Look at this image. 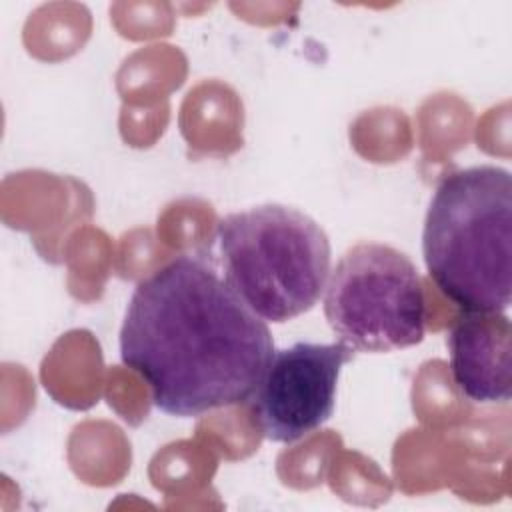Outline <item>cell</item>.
<instances>
[{"instance_id":"4","label":"cell","mask_w":512,"mask_h":512,"mask_svg":"<svg viewBox=\"0 0 512 512\" xmlns=\"http://www.w3.org/2000/svg\"><path fill=\"white\" fill-rule=\"evenodd\" d=\"M324 316L340 342L390 352L422 342L426 298L412 260L378 242L348 248L328 276Z\"/></svg>"},{"instance_id":"5","label":"cell","mask_w":512,"mask_h":512,"mask_svg":"<svg viewBox=\"0 0 512 512\" xmlns=\"http://www.w3.org/2000/svg\"><path fill=\"white\" fill-rule=\"evenodd\" d=\"M344 342H296L274 350L250 396L254 426L272 442L292 444L318 430L334 412L342 368L354 358Z\"/></svg>"},{"instance_id":"6","label":"cell","mask_w":512,"mask_h":512,"mask_svg":"<svg viewBox=\"0 0 512 512\" xmlns=\"http://www.w3.org/2000/svg\"><path fill=\"white\" fill-rule=\"evenodd\" d=\"M510 320L504 312H464L448 334L450 370L462 396L480 404L508 402L512 394Z\"/></svg>"},{"instance_id":"3","label":"cell","mask_w":512,"mask_h":512,"mask_svg":"<svg viewBox=\"0 0 512 512\" xmlns=\"http://www.w3.org/2000/svg\"><path fill=\"white\" fill-rule=\"evenodd\" d=\"M224 280L266 322H288L320 300L330 240L308 214L260 204L226 214L216 228Z\"/></svg>"},{"instance_id":"2","label":"cell","mask_w":512,"mask_h":512,"mask_svg":"<svg viewBox=\"0 0 512 512\" xmlns=\"http://www.w3.org/2000/svg\"><path fill=\"white\" fill-rule=\"evenodd\" d=\"M422 256L438 290L464 312L498 314L512 294V178L492 166L446 174L430 200Z\"/></svg>"},{"instance_id":"1","label":"cell","mask_w":512,"mask_h":512,"mask_svg":"<svg viewBox=\"0 0 512 512\" xmlns=\"http://www.w3.org/2000/svg\"><path fill=\"white\" fill-rule=\"evenodd\" d=\"M272 354L266 320L190 254L138 282L120 328L122 362L170 416L248 402Z\"/></svg>"}]
</instances>
